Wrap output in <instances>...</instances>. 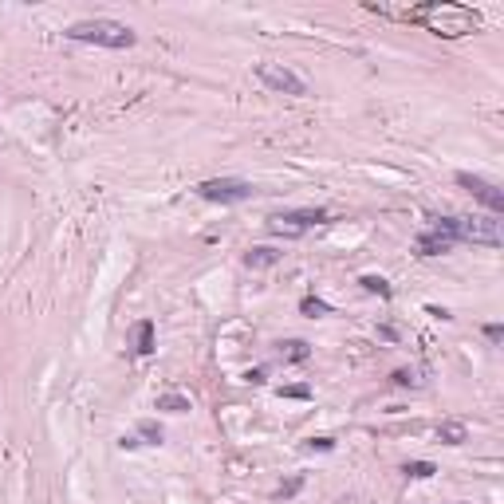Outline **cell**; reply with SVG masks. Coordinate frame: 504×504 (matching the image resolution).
I'll list each match as a JSON object with an SVG mask.
<instances>
[{
	"instance_id": "obj_12",
	"label": "cell",
	"mask_w": 504,
	"mask_h": 504,
	"mask_svg": "<svg viewBox=\"0 0 504 504\" xmlns=\"http://www.w3.org/2000/svg\"><path fill=\"white\" fill-rule=\"evenodd\" d=\"M138 438H142V445H162V438H165V430L158 422H138Z\"/></svg>"
},
{
	"instance_id": "obj_18",
	"label": "cell",
	"mask_w": 504,
	"mask_h": 504,
	"mask_svg": "<svg viewBox=\"0 0 504 504\" xmlns=\"http://www.w3.org/2000/svg\"><path fill=\"white\" fill-rule=\"evenodd\" d=\"M300 488H303V477H288L284 485L276 488V496H280V500H292V496L300 493Z\"/></svg>"
},
{
	"instance_id": "obj_17",
	"label": "cell",
	"mask_w": 504,
	"mask_h": 504,
	"mask_svg": "<svg viewBox=\"0 0 504 504\" xmlns=\"http://www.w3.org/2000/svg\"><path fill=\"white\" fill-rule=\"evenodd\" d=\"M158 410H165V414H185V410H189V398H185V394H162V398H158Z\"/></svg>"
},
{
	"instance_id": "obj_1",
	"label": "cell",
	"mask_w": 504,
	"mask_h": 504,
	"mask_svg": "<svg viewBox=\"0 0 504 504\" xmlns=\"http://www.w3.org/2000/svg\"><path fill=\"white\" fill-rule=\"evenodd\" d=\"M402 20H414V24L430 28L433 36H445V40H457L469 36L481 28V16L465 4H450V0H438V4H426V8H410L402 12Z\"/></svg>"
},
{
	"instance_id": "obj_25",
	"label": "cell",
	"mask_w": 504,
	"mask_h": 504,
	"mask_svg": "<svg viewBox=\"0 0 504 504\" xmlns=\"http://www.w3.org/2000/svg\"><path fill=\"white\" fill-rule=\"evenodd\" d=\"M457 504H465V500H457Z\"/></svg>"
},
{
	"instance_id": "obj_4",
	"label": "cell",
	"mask_w": 504,
	"mask_h": 504,
	"mask_svg": "<svg viewBox=\"0 0 504 504\" xmlns=\"http://www.w3.org/2000/svg\"><path fill=\"white\" fill-rule=\"evenodd\" d=\"M197 197L217 201V205H237V201L257 197V185L245 182V177H209V182L197 185Z\"/></svg>"
},
{
	"instance_id": "obj_13",
	"label": "cell",
	"mask_w": 504,
	"mask_h": 504,
	"mask_svg": "<svg viewBox=\"0 0 504 504\" xmlns=\"http://www.w3.org/2000/svg\"><path fill=\"white\" fill-rule=\"evenodd\" d=\"M300 312L312 315V320H320V315H331V303H323L320 295H303V300H300Z\"/></svg>"
},
{
	"instance_id": "obj_3",
	"label": "cell",
	"mask_w": 504,
	"mask_h": 504,
	"mask_svg": "<svg viewBox=\"0 0 504 504\" xmlns=\"http://www.w3.org/2000/svg\"><path fill=\"white\" fill-rule=\"evenodd\" d=\"M457 217H433V225L426 233H418L414 248H418V257H445L457 248Z\"/></svg>"
},
{
	"instance_id": "obj_8",
	"label": "cell",
	"mask_w": 504,
	"mask_h": 504,
	"mask_svg": "<svg viewBox=\"0 0 504 504\" xmlns=\"http://www.w3.org/2000/svg\"><path fill=\"white\" fill-rule=\"evenodd\" d=\"M457 185H465V189L473 193V197H477V201L485 205L493 217H500V213H504V193H500V185H493L488 177H477V174H465V170H461Z\"/></svg>"
},
{
	"instance_id": "obj_5",
	"label": "cell",
	"mask_w": 504,
	"mask_h": 504,
	"mask_svg": "<svg viewBox=\"0 0 504 504\" xmlns=\"http://www.w3.org/2000/svg\"><path fill=\"white\" fill-rule=\"evenodd\" d=\"M457 237L469 245L500 248L504 245V221L500 217H457Z\"/></svg>"
},
{
	"instance_id": "obj_23",
	"label": "cell",
	"mask_w": 504,
	"mask_h": 504,
	"mask_svg": "<svg viewBox=\"0 0 504 504\" xmlns=\"http://www.w3.org/2000/svg\"><path fill=\"white\" fill-rule=\"evenodd\" d=\"M245 378H248V382H264V367H257V370H248V375H245Z\"/></svg>"
},
{
	"instance_id": "obj_16",
	"label": "cell",
	"mask_w": 504,
	"mask_h": 504,
	"mask_svg": "<svg viewBox=\"0 0 504 504\" xmlns=\"http://www.w3.org/2000/svg\"><path fill=\"white\" fill-rule=\"evenodd\" d=\"M402 473H406V477H414V481H430L433 473H438V465H433V461H410Z\"/></svg>"
},
{
	"instance_id": "obj_11",
	"label": "cell",
	"mask_w": 504,
	"mask_h": 504,
	"mask_svg": "<svg viewBox=\"0 0 504 504\" xmlns=\"http://www.w3.org/2000/svg\"><path fill=\"white\" fill-rule=\"evenodd\" d=\"M280 355H284V363H307V358H312V347L303 339H288V343H280Z\"/></svg>"
},
{
	"instance_id": "obj_14",
	"label": "cell",
	"mask_w": 504,
	"mask_h": 504,
	"mask_svg": "<svg viewBox=\"0 0 504 504\" xmlns=\"http://www.w3.org/2000/svg\"><path fill=\"white\" fill-rule=\"evenodd\" d=\"M438 438L445 441V445H461V441H465V426H461V422H445V426H438Z\"/></svg>"
},
{
	"instance_id": "obj_15",
	"label": "cell",
	"mask_w": 504,
	"mask_h": 504,
	"mask_svg": "<svg viewBox=\"0 0 504 504\" xmlns=\"http://www.w3.org/2000/svg\"><path fill=\"white\" fill-rule=\"evenodd\" d=\"M358 284H363V292H370V295H382V300H390V292H394V288L386 284L382 276H363Z\"/></svg>"
},
{
	"instance_id": "obj_24",
	"label": "cell",
	"mask_w": 504,
	"mask_h": 504,
	"mask_svg": "<svg viewBox=\"0 0 504 504\" xmlns=\"http://www.w3.org/2000/svg\"><path fill=\"white\" fill-rule=\"evenodd\" d=\"M138 445H142L138 438H122V441H119V450H138Z\"/></svg>"
},
{
	"instance_id": "obj_2",
	"label": "cell",
	"mask_w": 504,
	"mask_h": 504,
	"mask_svg": "<svg viewBox=\"0 0 504 504\" xmlns=\"http://www.w3.org/2000/svg\"><path fill=\"white\" fill-rule=\"evenodd\" d=\"M64 36L75 40V44H99V47H115V52L138 44L134 28L119 24V20H79V24L67 28Z\"/></svg>"
},
{
	"instance_id": "obj_7",
	"label": "cell",
	"mask_w": 504,
	"mask_h": 504,
	"mask_svg": "<svg viewBox=\"0 0 504 504\" xmlns=\"http://www.w3.org/2000/svg\"><path fill=\"white\" fill-rule=\"evenodd\" d=\"M257 75H260V83H264L268 91H276V95H295V99L307 95V83H303L292 67H284V64H260Z\"/></svg>"
},
{
	"instance_id": "obj_10",
	"label": "cell",
	"mask_w": 504,
	"mask_h": 504,
	"mask_svg": "<svg viewBox=\"0 0 504 504\" xmlns=\"http://www.w3.org/2000/svg\"><path fill=\"white\" fill-rule=\"evenodd\" d=\"M154 347H158V343H154V323L142 320L134 327V351H138V355H154Z\"/></svg>"
},
{
	"instance_id": "obj_20",
	"label": "cell",
	"mask_w": 504,
	"mask_h": 504,
	"mask_svg": "<svg viewBox=\"0 0 504 504\" xmlns=\"http://www.w3.org/2000/svg\"><path fill=\"white\" fill-rule=\"evenodd\" d=\"M303 450H307V453H315V450H320V453H331V450H335V441H331V438H312Z\"/></svg>"
},
{
	"instance_id": "obj_9",
	"label": "cell",
	"mask_w": 504,
	"mask_h": 504,
	"mask_svg": "<svg viewBox=\"0 0 504 504\" xmlns=\"http://www.w3.org/2000/svg\"><path fill=\"white\" fill-rule=\"evenodd\" d=\"M245 264H248V268H272V264H280V252H276L272 245L248 248V252H245Z\"/></svg>"
},
{
	"instance_id": "obj_19",
	"label": "cell",
	"mask_w": 504,
	"mask_h": 504,
	"mask_svg": "<svg viewBox=\"0 0 504 504\" xmlns=\"http://www.w3.org/2000/svg\"><path fill=\"white\" fill-rule=\"evenodd\" d=\"M390 382H394V386H414V382H418V375H414V370H406V367H398L394 375H390Z\"/></svg>"
},
{
	"instance_id": "obj_21",
	"label": "cell",
	"mask_w": 504,
	"mask_h": 504,
	"mask_svg": "<svg viewBox=\"0 0 504 504\" xmlns=\"http://www.w3.org/2000/svg\"><path fill=\"white\" fill-rule=\"evenodd\" d=\"M280 398H312V390H307V386H280Z\"/></svg>"
},
{
	"instance_id": "obj_6",
	"label": "cell",
	"mask_w": 504,
	"mask_h": 504,
	"mask_svg": "<svg viewBox=\"0 0 504 504\" xmlns=\"http://www.w3.org/2000/svg\"><path fill=\"white\" fill-rule=\"evenodd\" d=\"M320 221H327V209H288V213H272L268 229L276 237H303L307 229H315Z\"/></svg>"
},
{
	"instance_id": "obj_22",
	"label": "cell",
	"mask_w": 504,
	"mask_h": 504,
	"mask_svg": "<svg viewBox=\"0 0 504 504\" xmlns=\"http://www.w3.org/2000/svg\"><path fill=\"white\" fill-rule=\"evenodd\" d=\"M485 339H488V343H504V327H500V323H488V327H485Z\"/></svg>"
}]
</instances>
